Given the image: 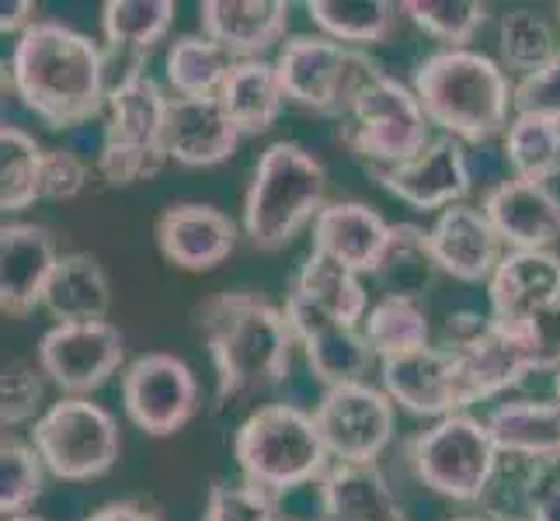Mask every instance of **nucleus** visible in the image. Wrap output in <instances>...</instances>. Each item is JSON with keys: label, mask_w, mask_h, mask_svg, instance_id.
Returning <instances> with one entry per match:
<instances>
[{"label": "nucleus", "mask_w": 560, "mask_h": 521, "mask_svg": "<svg viewBox=\"0 0 560 521\" xmlns=\"http://www.w3.org/2000/svg\"><path fill=\"white\" fill-rule=\"evenodd\" d=\"M11 87L49 129H70L108 105L105 52L91 35L38 17L14 43Z\"/></svg>", "instance_id": "f257e3e1"}, {"label": "nucleus", "mask_w": 560, "mask_h": 521, "mask_svg": "<svg viewBox=\"0 0 560 521\" xmlns=\"http://www.w3.org/2000/svg\"><path fill=\"white\" fill-rule=\"evenodd\" d=\"M202 341L217 369V407L276 390L293 365L285 310L258 293H217L199 306Z\"/></svg>", "instance_id": "f03ea898"}, {"label": "nucleus", "mask_w": 560, "mask_h": 521, "mask_svg": "<svg viewBox=\"0 0 560 521\" xmlns=\"http://www.w3.org/2000/svg\"><path fill=\"white\" fill-rule=\"evenodd\" d=\"M415 94L446 137L459 143H488L509 129L515 84L501 63L477 49H435L415 70Z\"/></svg>", "instance_id": "7ed1b4c3"}, {"label": "nucleus", "mask_w": 560, "mask_h": 521, "mask_svg": "<svg viewBox=\"0 0 560 521\" xmlns=\"http://www.w3.org/2000/svg\"><path fill=\"white\" fill-rule=\"evenodd\" d=\"M327 196V170L311 150L279 140L268 146L244 191V237L255 250L285 247L300 229L320 216Z\"/></svg>", "instance_id": "20e7f679"}, {"label": "nucleus", "mask_w": 560, "mask_h": 521, "mask_svg": "<svg viewBox=\"0 0 560 521\" xmlns=\"http://www.w3.org/2000/svg\"><path fill=\"white\" fill-rule=\"evenodd\" d=\"M234 455L244 484L268 494L296 490L314 479L320 484L331 470V455L324 449L314 414L296 403H265L250 411L234 435Z\"/></svg>", "instance_id": "39448f33"}, {"label": "nucleus", "mask_w": 560, "mask_h": 521, "mask_svg": "<svg viewBox=\"0 0 560 521\" xmlns=\"http://www.w3.org/2000/svg\"><path fill=\"white\" fill-rule=\"evenodd\" d=\"M171 98L150 73L132 67L119 84L108 91V122L98 153L102 178L115 188L147 181L167 164L164 126Z\"/></svg>", "instance_id": "423d86ee"}, {"label": "nucleus", "mask_w": 560, "mask_h": 521, "mask_svg": "<svg viewBox=\"0 0 560 521\" xmlns=\"http://www.w3.org/2000/svg\"><path fill=\"white\" fill-rule=\"evenodd\" d=\"M429 115H424L415 87L400 84L390 73H373L355 94L349 115L341 119L338 137L365 167H397L432 143Z\"/></svg>", "instance_id": "0eeeda50"}, {"label": "nucleus", "mask_w": 560, "mask_h": 521, "mask_svg": "<svg viewBox=\"0 0 560 521\" xmlns=\"http://www.w3.org/2000/svg\"><path fill=\"white\" fill-rule=\"evenodd\" d=\"M404 459L429 490L459 500V505H480L501 452L488 431V421L453 414L408 438Z\"/></svg>", "instance_id": "6e6552de"}, {"label": "nucleus", "mask_w": 560, "mask_h": 521, "mask_svg": "<svg viewBox=\"0 0 560 521\" xmlns=\"http://www.w3.org/2000/svg\"><path fill=\"white\" fill-rule=\"evenodd\" d=\"M32 446L56 479L84 484L105 476L119 462L122 435L119 421L102 403H91V396H63L35 421Z\"/></svg>", "instance_id": "1a4fd4ad"}, {"label": "nucleus", "mask_w": 560, "mask_h": 521, "mask_svg": "<svg viewBox=\"0 0 560 521\" xmlns=\"http://www.w3.org/2000/svg\"><path fill=\"white\" fill-rule=\"evenodd\" d=\"M276 70L289 102L317 115H331V119H345L365 81L380 73L362 49L341 46L327 35L285 38Z\"/></svg>", "instance_id": "9d476101"}, {"label": "nucleus", "mask_w": 560, "mask_h": 521, "mask_svg": "<svg viewBox=\"0 0 560 521\" xmlns=\"http://www.w3.org/2000/svg\"><path fill=\"white\" fill-rule=\"evenodd\" d=\"M459 358L467 393L474 403L505 393L523 376L539 372L536 347L518 327H505L494 317H480L474 310L450 313L446 320V344Z\"/></svg>", "instance_id": "9b49d317"}, {"label": "nucleus", "mask_w": 560, "mask_h": 521, "mask_svg": "<svg viewBox=\"0 0 560 521\" xmlns=\"http://www.w3.org/2000/svg\"><path fill=\"white\" fill-rule=\"evenodd\" d=\"M314 421L335 462H376L394 441V400L370 382L324 390Z\"/></svg>", "instance_id": "f8f14e48"}, {"label": "nucleus", "mask_w": 560, "mask_h": 521, "mask_svg": "<svg viewBox=\"0 0 560 521\" xmlns=\"http://www.w3.org/2000/svg\"><path fill=\"white\" fill-rule=\"evenodd\" d=\"M122 403L140 431L164 438L182 431L199 411V382L171 352H147L122 372Z\"/></svg>", "instance_id": "ddd939ff"}, {"label": "nucleus", "mask_w": 560, "mask_h": 521, "mask_svg": "<svg viewBox=\"0 0 560 521\" xmlns=\"http://www.w3.org/2000/svg\"><path fill=\"white\" fill-rule=\"evenodd\" d=\"M126 338L108 320L52 323L38 341V372L49 376L63 396H88L119 372Z\"/></svg>", "instance_id": "4468645a"}, {"label": "nucleus", "mask_w": 560, "mask_h": 521, "mask_svg": "<svg viewBox=\"0 0 560 521\" xmlns=\"http://www.w3.org/2000/svg\"><path fill=\"white\" fill-rule=\"evenodd\" d=\"M380 379L383 393L415 417L442 421L453 414H467V407L474 403L459 369V358L450 347L429 344L421 352L386 358L380 362Z\"/></svg>", "instance_id": "2eb2a0df"}, {"label": "nucleus", "mask_w": 560, "mask_h": 521, "mask_svg": "<svg viewBox=\"0 0 560 521\" xmlns=\"http://www.w3.org/2000/svg\"><path fill=\"white\" fill-rule=\"evenodd\" d=\"M285 320L293 331L296 344L303 347L306 365H311L314 379L331 390V386L365 382L373 365V347L365 341L359 327H349L335 317L320 313L317 306L303 303L296 296H285Z\"/></svg>", "instance_id": "dca6fc26"}, {"label": "nucleus", "mask_w": 560, "mask_h": 521, "mask_svg": "<svg viewBox=\"0 0 560 521\" xmlns=\"http://www.w3.org/2000/svg\"><path fill=\"white\" fill-rule=\"evenodd\" d=\"M370 174L390 196L421 212H442L450 205H459L470 191L467 153H463V143L453 137H439L421 153H415L411 161L397 167H373Z\"/></svg>", "instance_id": "f3484780"}, {"label": "nucleus", "mask_w": 560, "mask_h": 521, "mask_svg": "<svg viewBox=\"0 0 560 521\" xmlns=\"http://www.w3.org/2000/svg\"><path fill=\"white\" fill-rule=\"evenodd\" d=\"M161 254L182 272H212L237 250V223L206 202H171L158 216Z\"/></svg>", "instance_id": "a211bd4d"}, {"label": "nucleus", "mask_w": 560, "mask_h": 521, "mask_svg": "<svg viewBox=\"0 0 560 521\" xmlns=\"http://www.w3.org/2000/svg\"><path fill=\"white\" fill-rule=\"evenodd\" d=\"M491 317L523 327L560 306V254L553 250H509L488 282Z\"/></svg>", "instance_id": "6ab92c4d"}, {"label": "nucleus", "mask_w": 560, "mask_h": 521, "mask_svg": "<svg viewBox=\"0 0 560 521\" xmlns=\"http://www.w3.org/2000/svg\"><path fill=\"white\" fill-rule=\"evenodd\" d=\"M60 264L49 229L35 223H4L0 229V310L28 317L43 306L49 279Z\"/></svg>", "instance_id": "aec40b11"}, {"label": "nucleus", "mask_w": 560, "mask_h": 521, "mask_svg": "<svg viewBox=\"0 0 560 521\" xmlns=\"http://www.w3.org/2000/svg\"><path fill=\"white\" fill-rule=\"evenodd\" d=\"M480 209L509 250H550L560 240V199L550 185L523 178L501 181Z\"/></svg>", "instance_id": "412c9836"}, {"label": "nucleus", "mask_w": 560, "mask_h": 521, "mask_svg": "<svg viewBox=\"0 0 560 521\" xmlns=\"http://www.w3.org/2000/svg\"><path fill=\"white\" fill-rule=\"evenodd\" d=\"M244 132L230 119L220 94L206 98H171L164 146L167 161L182 167H212L234 157Z\"/></svg>", "instance_id": "4be33fe9"}, {"label": "nucleus", "mask_w": 560, "mask_h": 521, "mask_svg": "<svg viewBox=\"0 0 560 521\" xmlns=\"http://www.w3.org/2000/svg\"><path fill=\"white\" fill-rule=\"evenodd\" d=\"M432 258L439 272L459 282H491L494 268L501 264V237L494 234L485 209L477 205H450L442 209L429 229Z\"/></svg>", "instance_id": "5701e85b"}, {"label": "nucleus", "mask_w": 560, "mask_h": 521, "mask_svg": "<svg viewBox=\"0 0 560 521\" xmlns=\"http://www.w3.org/2000/svg\"><path fill=\"white\" fill-rule=\"evenodd\" d=\"M394 226L362 202H327L314 220V250L355 275H376Z\"/></svg>", "instance_id": "b1692460"}, {"label": "nucleus", "mask_w": 560, "mask_h": 521, "mask_svg": "<svg viewBox=\"0 0 560 521\" xmlns=\"http://www.w3.org/2000/svg\"><path fill=\"white\" fill-rule=\"evenodd\" d=\"M289 0H206L199 4L202 35L234 60H261L289 28Z\"/></svg>", "instance_id": "393cba45"}, {"label": "nucleus", "mask_w": 560, "mask_h": 521, "mask_svg": "<svg viewBox=\"0 0 560 521\" xmlns=\"http://www.w3.org/2000/svg\"><path fill=\"white\" fill-rule=\"evenodd\" d=\"M324 521H408L376 462H331L320 479Z\"/></svg>", "instance_id": "a878e982"}, {"label": "nucleus", "mask_w": 560, "mask_h": 521, "mask_svg": "<svg viewBox=\"0 0 560 521\" xmlns=\"http://www.w3.org/2000/svg\"><path fill=\"white\" fill-rule=\"evenodd\" d=\"M488 431L501 455L536 466L560 462V403L557 400H509L488 414Z\"/></svg>", "instance_id": "bb28decb"}, {"label": "nucleus", "mask_w": 560, "mask_h": 521, "mask_svg": "<svg viewBox=\"0 0 560 521\" xmlns=\"http://www.w3.org/2000/svg\"><path fill=\"white\" fill-rule=\"evenodd\" d=\"M46 313L56 323H91V320H108L112 310V285L98 258L73 250V254H60V264L49 279L46 288Z\"/></svg>", "instance_id": "cd10ccee"}, {"label": "nucleus", "mask_w": 560, "mask_h": 521, "mask_svg": "<svg viewBox=\"0 0 560 521\" xmlns=\"http://www.w3.org/2000/svg\"><path fill=\"white\" fill-rule=\"evenodd\" d=\"M220 102L244 137H261V132H268L285 105V91H282L276 63L237 60L220 87Z\"/></svg>", "instance_id": "c85d7f7f"}, {"label": "nucleus", "mask_w": 560, "mask_h": 521, "mask_svg": "<svg viewBox=\"0 0 560 521\" xmlns=\"http://www.w3.org/2000/svg\"><path fill=\"white\" fill-rule=\"evenodd\" d=\"M285 296L311 303L320 313L335 317L349 327H359L365 320V313H370V296H365L359 275L349 272V268H341L338 261L317 254V250H311V258H306L296 268V275L289 279Z\"/></svg>", "instance_id": "c756f323"}, {"label": "nucleus", "mask_w": 560, "mask_h": 521, "mask_svg": "<svg viewBox=\"0 0 560 521\" xmlns=\"http://www.w3.org/2000/svg\"><path fill=\"white\" fill-rule=\"evenodd\" d=\"M306 14L320 28V35L335 38L341 46L362 49L383 43L397 28V17L404 11L390 0H311Z\"/></svg>", "instance_id": "7c9ffc66"}, {"label": "nucleus", "mask_w": 560, "mask_h": 521, "mask_svg": "<svg viewBox=\"0 0 560 521\" xmlns=\"http://www.w3.org/2000/svg\"><path fill=\"white\" fill-rule=\"evenodd\" d=\"M362 334L380 362L421 352V347H429V338H432L429 310L421 306V299L383 296L380 303L370 306V313H365Z\"/></svg>", "instance_id": "2f4dec72"}, {"label": "nucleus", "mask_w": 560, "mask_h": 521, "mask_svg": "<svg viewBox=\"0 0 560 521\" xmlns=\"http://www.w3.org/2000/svg\"><path fill=\"white\" fill-rule=\"evenodd\" d=\"M439 275V264L432 258L429 229L415 223H397L386 254L376 268V282L383 285L386 296H408L421 299L424 288H432Z\"/></svg>", "instance_id": "473e14b6"}, {"label": "nucleus", "mask_w": 560, "mask_h": 521, "mask_svg": "<svg viewBox=\"0 0 560 521\" xmlns=\"http://www.w3.org/2000/svg\"><path fill=\"white\" fill-rule=\"evenodd\" d=\"M234 56L220 49L206 35H182L167 49V84L178 98H206L220 94L226 73L234 70Z\"/></svg>", "instance_id": "72a5a7b5"}, {"label": "nucleus", "mask_w": 560, "mask_h": 521, "mask_svg": "<svg viewBox=\"0 0 560 521\" xmlns=\"http://www.w3.org/2000/svg\"><path fill=\"white\" fill-rule=\"evenodd\" d=\"M43 161L46 150L22 126L0 129V209L25 212L43 199Z\"/></svg>", "instance_id": "f704fd0d"}, {"label": "nucleus", "mask_w": 560, "mask_h": 521, "mask_svg": "<svg viewBox=\"0 0 560 521\" xmlns=\"http://www.w3.org/2000/svg\"><path fill=\"white\" fill-rule=\"evenodd\" d=\"M175 4L171 0H105L102 32L112 49L150 52L171 32Z\"/></svg>", "instance_id": "c9c22d12"}, {"label": "nucleus", "mask_w": 560, "mask_h": 521, "mask_svg": "<svg viewBox=\"0 0 560 521\" xmlns=\"http://www.w3.org/2000/svg\"><path fill=\"white\" fill-rule=\"evenodd\" d=\"M498 52H501V67L515 70L518 76H529L536 70H544L560 49L544 14L533 8H512L498 22Z\"/></svg>", "instance_id": "e433bc0d"}, {"label": "nucleus", "mask_w": 560, "mask_h": 521, "mask_svg": "<svg viewBox=\"0 0 560 521\" xmlns=\"http://www.w3.org/2000/svg\"><path fill=\"white\" fill-rule=\"evenodd\" d=\"M505 157L515 178L547 185L560 174V122L515 115L505 129Z\"/></svg>", "instance_id": "4c0bfd02"}, {"label": "nucleus", "mask_w": 560, "mask_h": 521, "mask_svg": "<svg viewBox=\"0 0 560 521\" xmlns=\"http://www.w3.org/2000/svg\"><path fill=\"white\" fill-rule=\"evenodd\" d=\"M400 11L442 43V49H470L474 35L488 25L491 8L480 0H404Z\"/></svg>", "instance_id": "58836bf2"}, {"label": "nucleus", "mask_w": 560, "mask_h": 521, "mask_svg": "<svg viewBox=\"0 0 560 521\" xmlns=\"http://www.w3.org/2000/svg\"><path fill=\"white\" fill-rule=\"evenodd\" d=\"M46 462L38 459L35 446H25L18 438H4L0 446V514L18 518L25 514L46 484Z\"/></svg>", "instance_id": "ea45409f"}, {"label": "nucleus", "mask_w": 560, "mask_h": 521, "mask_svg": "<svg viewBox=\"0 0 560 521\" xmlns=\"http://www.w3.org/2000/svg\"><path fill=\"white\" fill-rule=\"evenodd\" d=\"M202 521H279L276 494L255 484H212Z\"/></svg>", "instance_id": "a19ab883"}, {"label": "nucleus", "mask_w": 560, "mask_h": 521, "mask_svg": "<svg viewBox=\"0 0 560 521\" xmlns=\"http://www.w3.org/2000/svg\"><path fill=\"white\" fill-rule=\"evenodd\" d=\"M43 379L28 362H11L0 379V424L4 428H18L28 424L38 411H43ZM43 417V414H38Z\"/></svg>", "instance_id": "79ce46f5"}, {"label": "nucleus", "mask_w": 560, "mask_h": 521, "mask_svg": "<svg viewBox=\"0 0 560 521\" xmlns=\"http://www.w3.org/2000/svg\"><path fill=\"white\" fill-rule=\"evenodd\" d=\"M515 115H539V119L560 122V52L544 70L518 76Z\"/></svg>", "instance_id": "37998d69"}, {"label": "nucleus", "mask_w": 560, "mask_h": 521, "mask_svg": "<svg viewBox=\"0 0 560 521\" xmlns=\"http://www.w3.org/2000/svg\"><path fill=\"white\" fill-rule=\"evenodd\" d=\"M91 170L88 164L77 157L73 150H46L43 161V199L67 202L77 199L88 188Z\"/></svg>", "instance_id": "c03bdc74"}, {"label": "nucleus", "mask_w": 560, "mask_h": 521, "mask_svg": "<svg viewBox=\"0 0 560 521\" xmlns=\"http://www.w3.org/2000/svg\"><path fill=\"white\" fill-rule=\"evenodd\" d=\"M84 521H164L143 500H112V505L94 508Z\"/></svg>", "instance_id": "a18cd8bd"}, {"label": "nucleus", "mask_w": 560, "mask_h": 521, "mask_svg": "<svg viewBox=\"0 0 560 521\" xmlns=\"http://www.w3.org/2000/svg\"><path fill=\"white\" fill-rule=\"evenodd\" d=\"M35 14H38V4H32V0H4V4H0V32L25 35L38 22Z\"/></svg>", "instance_id": "49530a36"}, {"label": "nucleus", "mask_w": 560, "mask_h": 521, "mask_svg": "<svg viewBox=\"0 0 560 521\" xmlns=\"http://www.w3.org/2000/svg\"><path fill=\"white\" fill-rule=\"evenodd\" d=\"M533 521H560V484H547L533 505Z\"/></svg>", "instance_id": "de8ad7c7"}, {"label": "nucleus", "mask_w": 560, "mask_h": 521, "mask_svg": "<svg viewBox=\"0 0 560 521\" xmlns=\"http://www.w3.org/2000/svg\"><path fill=\"white\" fill-rule=\"evenodd\" d=\"M450 521H494V518L480 511V514H459V518H450Z\"/></svg>", "instance_id": "09e8293b"}, {"label": "nucleus", "mask_w": 560, "mask_h": 521, "mask_svg": "<svg viewBox=\"0 0 560 521\" xmlns=\"http://www.w3.org/2000/svg\"><path fill=\"white\" fill-rule=\"evenodd\" d=\"M4 521H46V518H35V514H18V518H4Z\"/></svg>", "instance_id": "8fccbe9b"}, {"label": "nucleus", "mask_w": 560, "mask_h": 521, "mask_svg": "<svg viewBox=\"0 0 560 521\" xmlns=\"http://www.w3.org/2000/svg\"><path fill=\"white\" fill-rule=\"evenodd\" d=\"M553 396H557V403H560V369L553 372Z\"/></svg>", "instance_id": "3c124183"}, {"label": "nucleus", "mask_w": 560, "mask_h": 521, "mask_svg": "<svg viewBox=\"0 0 560 521\" xmlns=\"http://www.w3.org/2000/svg\"><path fill=\"white\" fill-rule=\"evenodd\" d=\"M279 521H300V518H285V514H279Z\"/></svg>", "instance_id": "603ef678"}, {"label": "nucleus", "mask_w": 560, "mask_h": 521, "mask_svg": "<svg viewBox=\"0 0 560 521\" xmlns=\"http://www.w3.org/2000/svg\"><path fill=\"white\" fill-rule=\"evenodd\" d=\"M557 22H560V4H557Z\"/></svg>", "instance_id": "864d4df0"}]
</instances>
